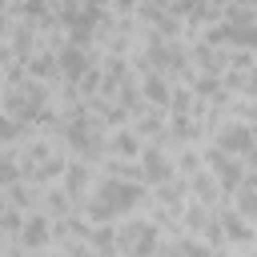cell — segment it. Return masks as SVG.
<instances>
[{
    "mask_svg": "<svg viewBox=\"0 0 257 257\" xmlns=\"http://www.w3.org/2000/svg\"><path fill=\"white\" fill-rule=\"evenodd\" d=\"M104 193H108V197H100L96 213H108V209H116V205H133V201H137V193H133V189H124V185H108Z\"/></svg>",
    "mask_w": 257,
    "mask_h": 257,
    "instance_id": "1",
    "label": "cell"
}]
</instances>
